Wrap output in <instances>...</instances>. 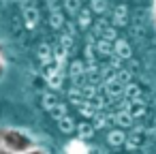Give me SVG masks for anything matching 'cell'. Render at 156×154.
Returning <instances> with one entry per match:
<instances>
[{"label": "cell", "instance_id": "obj_5", "mask_svg": "<svg viewBox=\"0 0 156 154\" xmlns=\"http://www.w3.org/2000/svg\"><path fill=\"white\" fill-rule=\"evenodd\" d=\"M0 154H13V152H9V150H2V152H0Z\"/></svg>", "mask_w": 156, "mask_h": 154}, {"label": "cell", "instance_id": "obj_3", "mask_svg": "<svg viewBox=\"0 0 156 154\" xmlns=\"http://www.w3.org/2000/svg\"><path fill=\"white\" fill-rule=\"evenodd\" d=\"M2 73H5V64H2V60H0V77H2Z\"/></svg>", "mask_w": 156, "mask_h": 154}, {"label": "cell", "instance_id": "obj_4", "mask_svg": "<svg viewBox=\"0 0 156 154\" xmlns=\"http://www.w3.org/2000/svg\"><path fill=\"white\" fill-rule=\"evenodd\" d=\"M5 148H2V131H0V152H2Z\"/></svg>", "mask_w": 156, "mask_h": 154}, {"label": "cell", "instance_id": "obj_1", "mask_svg": "<svg viewBox=\"0 0 156 154\" xmlns=\"http://www.w3.org/2000/svg\"><path fill=\"white\" fill-rule=\"evenodd\" d=\"M2 148L13 152V154H24L26 150L34 148V143L26 133L15 131V128H5L2 131Z\"/></svg>", "mask_w": 156, "mask_h": 154}, {"label": "cell", "instance_id": "obj_2", "mask_svg": "<svg viewBox=\"0 0 156 154\" xmlns=\"http://www.w3.org/2000/svg\"><path fill=\"white\" fill-rule=\"evenodd\" d=\"M24 154H47V152H43V150H39V148H30V150H26Z\"/></svg>", "mask_w": 156, "mask_h": 154}]
</instances>
